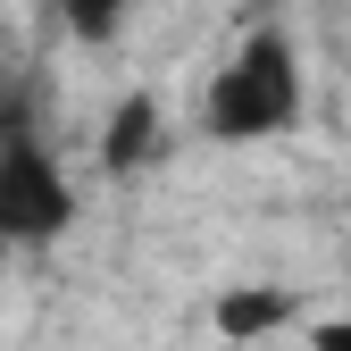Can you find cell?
<instances>
[{"label":"cell","instance_id":"obj_1","mask_svg":"<svg viewBox=\"0 0 351 351\" xmlns=\"http://www.w3.org/2000/svg\"><path fill=\"white\" fill-rule=\"evenodd\" d=\"M301 125V51L285 25L243 34V51L209 75L201 93V134L209 143H276Z\"/></svg>","mask_w":351,"mask_h":351},{"label":"cell","instance_id":"obj_4","mask_svg":"<svg viewBox=\"0 0 351 351\" xmlns=\"http://www.w3.org/2000/svg\"><path fill=\"white\" fill-rule=\"evenodd\" d=\"M159 159V101L151 93H125L117 109H109V125H101V176H143Z\"/></svg>","mask_w":351,"mask_h":351},{"label":"cell","instance_id":"obj_2","mask_svg":"<svg viewBox=\"0 0 351 351\" xmlns=\"http://www.w3.org/2000/svg\"><path fill=\"white\" fill-rule=\"evenodd\" d=\"M67 226H75V176L59 167V151L42 134H9L0 143V243L51 251Z\"/></svg>","mask_w":351,"mask_h":351},{"label":"cell","instance_id":"obj_6","mask_svg":"<svg viewBox=\"0 0 351 351\" xmlns=\"http://www.w3.org/2000/svg\"><path fill=\"white\" fill-rule=\"evenodd\" d=\"M310 351H351V310L326 318V326H310Z\"/></svg>","mask_w":351,"mask_h":351},{"label":"cell","instance_id":"obj_5","mask_svg":"<svg viewBox=\"0 0 351 351\" xmlns=\"http://www.w3.org/2000/svg\"><path fill=\"white\" fill-rule=\"evenodd\" d=\"M125 17H134V0H59V25L75 42H93V51H109L125 34Z\"/></svg>","mask_w":351,"mask_h":351},{"label":"cell","instance_id":"obj_3","mask_svg":"<svg viewBox=\"0 0 351 351\" xmlns=\"http://www.w3.org/2000/svg\"><path fill=\"white\" fill-rule=\"evenodd\" d=\"M301 318V293L293 285H226L209 301V326L226 335V343H259V335H285Z\"/></svg>","mask_w":351,"mask_h":351}]
</instances>
